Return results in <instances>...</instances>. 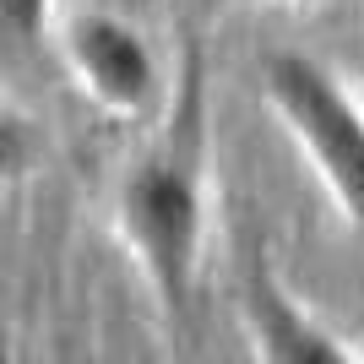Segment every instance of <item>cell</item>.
Instances as JSON below:
<instances>
[{
	"instance_id": "6",
	"label": "cell",
	"mask_w": 364,
	"mask_h": 364,
	"mask_svg": "<svg viewBox=\"0 0 364 364\" xmlns=\"http://www.w3.org/2000/svg\"><path fill=\"white\" fill-rule=\"evenodd\" d=\"M55 28V0H0V38L38 44Z\"/></svg>"
},
{
	"instance_id": "2",
	"label": "cell",
	"mask_w": 364,
	"mask_h": 364,
	"mask_svg": "<svg viewBox=\"0 0 364 364\" xmlns=\"http://www.w3.org/2000/svg\"><path fill=\"white\" fill-rule=\"evenodd\" d=\"M261 87L348 223L364 228V104L299 49H272L261 65Z\"/></svg>"
},
{
	"instance_id": "1",
	"label": "cell",
	"mask_w": 364,
	"mask_h": 364,
	"mask_svg": "<svg viewBox=\"0 0 364 364\" xmlns=\"http://www.w3.org/2000/svg\"><path fill=\"white\" fill-rule=\"evenodd\" d=\"M120 228L152 299L168 316H185L201 272V234H207V196H201L196 158L158 152L131 168L120 185Z\"/></svg>"
},
{
	"instance_id": "5",
	"label": "cell",
	"mask_w": 364,
	"mask_h": 364,
	"mask_svg": "<svg viewBox=\"0 0 364 364\" xmlns=\"http://www.w3.org/2000/svg\"><path fill=\"white\" fill-rule=\"evenodd\" d=\"M28 168H33V125L22 109H11L0 98V185L22 180Z\"/></svg>"
},
{
	"instance_id": "8",
	"label": "cell",
	"mask_w": 364,
	"mask_h": 364,
	"mask_svg": "<svg viewBox=\"0 0 364 364\" xmlns=\"http://www.w3.org/2000/svg\"><path fill=\"white\" fill-rule=\"evenodd\" d=\"M6 359H11V343H6V337H0V364H6Z\"/></svg>"
},
{
	"instance_id": "3",
	"label": "cell",
	"mask_w": 364,
	"mask_h": 364,
	"mask_svg": "<svg viewBox=\"0 0 364 364\" xmlns=\"http://www.w3.org/2000/svg\"><path fill=\"white\" fill-rule=\"evenodd\" d=\"M60 55L76 87L114 120H141L158 98V60L125 16L114 11H76L60 22Z\"/></svg>"
},
{
	"instance_id": "4",
	"label": "cell",
	"mask_w": 364,
	"mask_h": 364,
	"mask_svg": "<svg viewBox=\"0 0 364 364\" xmlns=\"http://www.w3.org/2000/svg\"><path fill=\"white\" fill-rule=\"evenodd\" d=\"M245 321L267 364H353V353L321 321L304 316V304L277 283V272L261 256L245 272Z\"/></svg>"
},
{
	"instance_id": "7",
	"label": "cell",
	"mask_w": 364,
	"mask_h": 364,
	"mask_svg": "<svg viewBox=\"0 0 364 364\" xmlns=\"http://www.w3.org/2000/svg\"><path fill=\"white\" fill-rule=\"evenodd\" d=\"M353 76H359V82H364V49H359V60H353Z\"/></svg>"
}]
</instances>
